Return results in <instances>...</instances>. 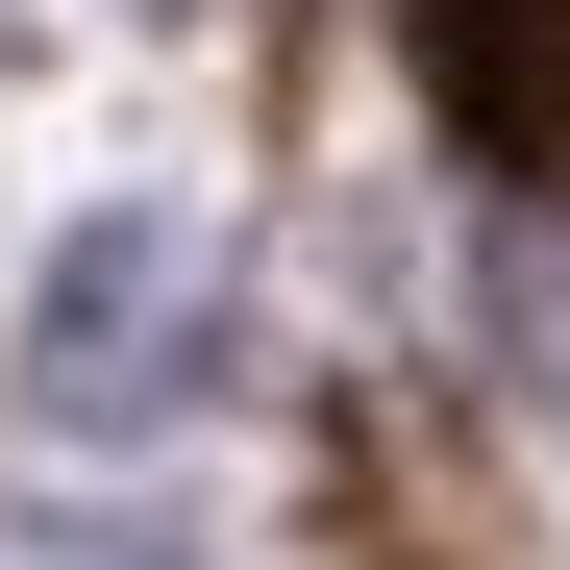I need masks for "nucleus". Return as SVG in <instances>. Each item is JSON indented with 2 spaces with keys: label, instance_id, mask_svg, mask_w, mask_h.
I'll return each mask as SVG.
<instances>
[{
  "label": "nucleus",
  "instance_id": "nucleus-3",
  "mask_svg": "<svg viewBox=\"0 0 570 570\" xmlns=\"http://www.w3.org/2000/svg\"><path fill=\"white\" fill-rule=\"evenodd\" d=\"M497 298H521V347L570 372V224H521V248H497Z\"/></svg>",
  "mask_w": 570,
  "mask_h": 570
},
{
  "label": "nucleus",
  "instance_id": "nucleus-1",
  "mask_svg": "<svg viewBox=\"0 0 570 570\" xmlns=\"http://www.w3.org/2000/svg\"><path fill=\"white\" fill-rule=\"evenodd\" d=\"M199 372H224V248H199V199L50 224V273H26V422H50V446L199 422Z\"/></svg>",
  "mask_w": 570,
  "mask_h": 570
},
{
  "label": "nucleus",
  "instance_id": "nucleus-2",
  "mask_svg": "<svg viewBox=\"0 0 570 570\" xmlns=\"http://www.w3.org/2000/svg\"><path fill=\"white\" fill-rule=\"evenodd\" d=\"M397 26H422V100L497 149V174L570 149V0H397Z\"/></svg>",
  "mask_w": 570,
  "mask_h": 570
},
{
  "label": "nucleus",
  "instance_id": "nucleus-4",
  "mask_svg": "<svg viewBox=\"0 0 570 570\" xmlns=\"http://www.w3.org/2000/svg\"><path fill=\"white\" fill-rule=\"evenodd\" d=\"M50 570H174V546H50Z\"/></svg>",
  "mask_w": 570,
  "mask_h": 570
}]
</instances>
